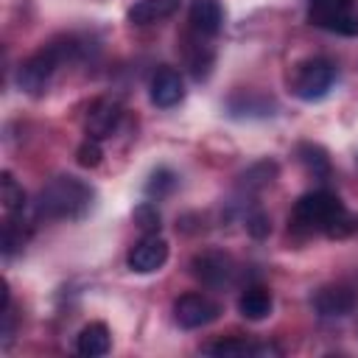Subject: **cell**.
Returning a JSON list of instances; mask_svg holds the SVG:
<instances>
[{
  "label": "cell",
  "instance_id": "obj_10",
  "mask_svg": "<svg viewBox=\"0 0 358 358\" xmlns=\"http://www.w3.org/2000/svg\"><path fill=\"white\" fill-rule=\"evenodd\" d=\"M123 117V106L117 98H98L90 112H87V137H95V140H103V137H112V131L117 129Z\"/></svg>",
  "mask_w": 358,
  "mask_h": 358
},
{
  "label": "cell",
  "instance_id": "obj_22",
  "mask_svg": "<svg viewBox=\"0 0 358 358\" xmlns=\"http://www.w3.org/2000/svg\"><path fill=\"white\" fill-rule=\"evenodd\" d=\"M101 157H103L101 140H95V137H87V140L78 145V151H76V162H78L81 168H98V165H101Z\"/></svg>",
  "mask_w": 358,
  "mask_h": 358
},
{
  "label": "cell",
  "instance_id": "obj_16",
  "mask_svg": "<svg viewBox=\"0 0 358 358\" xmlns=\"http://www.w3.org/2000/svg\"><path fill=\"white\" fill-rule=\"evenodd\" d=\"M0 199H3V207H6L8 215H20L28 207V196H25L22 185L11 176V171L0 173Z\"/></svg>",
  "mask_w": 358,
  "mask_h": 358
},
{
  "label": "cell",
  "instance_id": "obj_23",
  "mask_svg": "<svg viewBox=\"0 0 358 358\" xmlns=\"http://www.w3.org/2000/svg\"><path fill=\"white\" fill-rule=\"evenodd\" d=\"M246 232H249L252 238H266V235L271 232L268 215H266L263 210H252V213L246 215Z\"/></svg>",
  "mask_w": 358,
  "mask_h": 358
},
{
  "label": "cell",
  "instance_id": "obj_13",
  "mask_svg": "<svg viewBox=\"0 0 358 358\" xmlns=\"http://www.w3.org/2000/svg\"><path fill=\"white\" fill-rule=\"evenodd\" d=\"M109 347H112V336H109V327L103 322L84 324L78 338H76V350L84 358H101V355L109 352Z\"/></svg>",
  "mask_w": 358,
  "mask_h": 358
},
{
  "label": "cell",
  "instance_id": "obj_20",
  "mask_svg": "<svg viewBox=\"0 0 358 358\" xmlns=\"http://www.w3.org/2000/svg\"><path fill=\"white\" fill-rule=\"evenodd\" d=\"M134 224L143 229V235H154V232H159V227H162V215H159L157 204H151V201H140V204L134 207Z\"/></svg>",
  "mask_w": 358,
  "mask_h": 358
},
{
  "label": "cell",
  "instance_id": "obj_8",
  "mask_svg": "<svg viewBox=\"0 0 358 358\" xmlns=\"http://www.w3.org/2000/svg\"><path fill=\"white\" fill-rule=\"evenodd\" d=\"M168 260V241L159 238V232L154 235H143L131 249H129V268L137 271V274H151V271H159Z\"/></svg>",
  "mask_w": 358,
  "mask_h": 358
},
{
  "label": "cell",
  "instance_id": "obj_12",
  "mask_svg": "<svg viewBox=\"0 0 358 358\" xmlns=\"http://www.w3.org/2000/svg\"><path fill=\"white\" fill-rule=\"evenodd\" d=\"M187 17L193 31L201 36H215L224 28V8L218 0H190Z\"/></svg>",
  "mask_w": 358,
  "mask_h": 358
},
{
  "label": "cell",
  "instance_id": "obj_21",
  "mask_svg": "<svg viewBox=\"0 0 358 358\" xmlns=\"http://www.w3.org/2000/svg\"><path fill=\"white\" fill-rule=\"evenodd\" d=\"M25 243V232H22V224L20 221H8L3 227V257H14V252H20Z\"/></svg>",
  "mask_w": 358,
  "mask_h": 358
},
{
  "label": "cell",
  "instance_id": "obj_9",
  "mask_svg": "<svg viewBox=\"0 0 358 358\" xmlns=\"http://www.w3.org/2000/svg\"><path fill=\"white\" fill-rule=\"evenodd\" d=\"M355 291L350 285H324L313 296V310L322 319H344L355 310Z\"/></svg>",
  "mask_w": 358,
  "mask_h": 358
},
{
  "label": "cell",
  "instance_id": "obj_5",
  "mask_svg": "<svg viewBox=\"0 0 358 358\" xmlns=\"http://www.w3.org/2000/svg\"><path fill=\"white\" fill-rule=\"evenodd\" d=\"M308 20L316 28L358 36V3L355 0H308Z\"/></svg>",
  "mask_w": 358,
  "mask_h": 358
},
{
  "label": "cell",
  "instance_id": "obj_4",
  "mask_svg": "<svg viewBox=\"0 0 358 358\" xmlns=\"http://www.w3.org/2000/svg\"><path fill=\"white\" fill-rule=\"evenodd\" d=\"M336 81V64L330 59L313 56L294 67L291 76V92L299 101H322Z\"/></svg>",
  "mask_w": 358,
  "mask_h": 358
},
{
  "label": "cell",
  "instance_id": "obj_6",
  "mask_svg": "<svg viewBox=\"0 0 358 358\" xmlns=\"http://www.w3.org/2000/svg\"><path fill=\"white\" fill-rule=\"evenodd\" d=\"M190 271L207 288H229L235 282V274H238L235 260L218 249H204V252L193 255Z\"/></svg>",
  "mask_w": 358,
  "mask_h": 358
},
{
  "label": "cell",
  "instance_id": "obj_15",
  "mask_svg": "<svg viewBox=\"0 0 358 358\" xmlns=\"http://www.w3.org/2000/svg\"><path fill=\"white\" fill-rule=\"evenodd\" d=\"M179 8V0H137L129 8V22L131 25H151L165 17H171Z\"/></svg>",
  "mask_w": 358,
  "mask_h": 358
},
{
  "label": "cell",
  "instance_id": "obj_3",
  "mask_svg": "<svg viewBox=\"0 0 358 358\" xmlns=\"http://www.w3.org/2000/svg\"><path fill=\"white\" fill-rule=\"evenodd\" d=\"M344 210H347V207H344L333 193H327V190H310V193H305V196L296 199L291 218H294V227H296V229H305V232H324V235H327V229L333 227V221H336Z\"/></svg>",
  "mask_w": 358,
  "mask_h": 358
},
{
  "label": "cell",
  "instance_id": "obj_14",
  "mask_svg": "<svg viewBox=\"0 0 358 358\" xmlns=\"http://www.w3.org/2000/svg\"><path fill=\"white\" fill-rule=\"evenodd\" d=\"M271 308H274V299H271V294H268L266 288H260V285H252V288H246V291L238 296V313H241L243 319H249V322L266 319V316L271 313Z\"/></svg>",
  "mask_w": 358,
  "mask_h": 358
},
{
  "label": "cell",
  "instance_id": "obj_17",
  "mask_svg": "<svg viewBox=\"0 0 358 358\" xmlns=\"http://www.w3.org/2000/svg\"><path fill=\"white\" fill-rule=\"evenodd\" d=\"M204 352L218 355V358H243V355H263V344H249L243 338H221L210 347H204Z\"/></svg>",
  "mask_w": 358,
  "mask_h": 358
},
{
  "label": "cell",
  "instance_id": "obj_1",
  "mask_svg": "<svg viewBox=\"0 0 358 358\" xmlns=\"http://www.w3.org/2000/svg\"><path fill=\"white\" fill-rule=\"evenodd\" d=\"M92 207V187L78 176L50 179L36 199V215L53 221H78Z\"/></svg>",
  "mask_w": 358,
  "mask_h": 358
},
{
  "label": "cell",
  "instance_id": "obj_11",
  "mask_svg": "<svg viewBox=\"0 0 358 358\" xmlns=\"http://www.w3.org/2000/svg\"><path fill=\"white\" fill-rule=\"evenodd\" d=\"M151 103L159 109H171L185 98V81L179 76V70L173 67H159L151 76Z\"/></svg>",
  "mask_w": 358,
  "mask_h": 358
},
{
  "label": "cell",
  "instance_id": "obj_7",
  "mask_svg": "<svg viewBox=\"0 0 358 358\" xmlns=\"http://www.w3.org/2000/svg\"><path fill=\"white\" fill-rule=\"evenodd\" d=\"M221 313L218 302H213L210 296L204 294H182L176 302H173V319L179 327L185 330H196V327H204L210 322H215Z\"/></svg>",
  "mask_w": 358,
  "mask_h": 358
},
{
  "label": "cell",
  "instance_id": "obj_2",
  "mask_svg": "<svg viewBox=\"0 0 358 358\" xmlns=\"http://www.w3.org/2000/svg\"><path fill=\"white\" fill-rule=\"evenodd\" d=\"M76 53H78V45H76L73 36H67V39H62V42H50V45H45L42 50L31 53V56L20 64V70H17V84H20V90L28 92V95H42V92L48 90L53 73L62 67V62H64V59H73Z\"/></svg>",
  "mask_w": 358,
  "mask_h": 358
},
{
  "label": "cell",
  "instance_id": "obj_18",
  "mask_svg": "<svg viewBox=\"0 0 358 358\" xmlns=\"http://www.w3.org/2000/svg\"><path fill=\"white\" fill-rule=\"evenodd\" d=\"M296 157H299V162L305 165L308 173H313V176H327V173H330V159H327V154H324L322 145L302 143V145L296 148Z\"/></svg>",
  "mask_w": 358,
  "mask_h": 358
},
{
  "label": "cell",
  "instance_id": "obj_19",
  "mask_svg": "<svg viewBox=\"0 0 358 358\" xmlns=\"http://www.w3.org/2000/svg\"><path fill=\"white\" fill-rule=\"evenodd\" d=\"M173 187H176V173L171 168H157L145 182V196L148 199H165L173 193Z\"/></svg>",
  "mask_w": 358,
  "mask_h": 358
}]
</instances>
